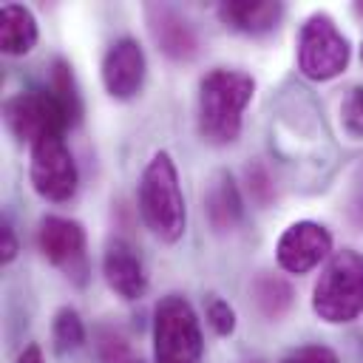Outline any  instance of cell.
I'll list each match as a JSON object with an SVG mask.
<instances>
[{
	"label": "cell",
	"instance_id": "obj_3",
	"mask_svg": "<svg viewBox=\"0 0 363 363\" xmlns=\"http://www.w3.org/2000/svg\"><path fill=\"white\" fill-rule=\"evenodd\" d=\"M312 309L326 323H349L363 312V255L340 250L315 281Z\"/></svg>",
	"mask_w": 363,
	"mask_h": 363
},
{
	"label": "cell",
	"instance_id": "obj_20",
	"mask_svg": "<svg viewBox=\"0 0 363 363\" xmlns=\"http://www.w3.org/2000/svg\"><path fill=\"white\" fill-rule=\"evenodd\" d=\"M340 119L352 136H363V85H354L346 94V99L340 102Z\"/></svg>",
	"mask_w": 363,
	"mask_h": 363
},
{
	"label": "cell",
	"instance_id": "obj_10",
	"mask_svg": "<svg viewBox=\"0 0 363 363\" xmlns=\"http://www.w3.org/2000/svg\"><path fill=\"white\" fill-rule=\"evenodd\" d=\"M102 82L113 99H133L145 82V51L136 40H116L102 60Z\"/></svg>",
	"mask_w": 363,
	"mask_h": 363
},
{
	"label": "cell",
	"instance_id": "obj_28",
	"mask_svg": "<svg viewBox=\"0 0 363 363\" xmlns=\"http://www.w3.org/2000/svg\"><path fill=\"white\" fill-rule=\"evenodd\" d=\"M360 60H363V45H360Z\"/></svg>",
	"mask_w": 363,
	"mask_h": 363
},
{
	"label": "cell",
	"instance_id": "obj_13",
	"mask_svg": "<svg viewBox=\"0 0 363 363\" xmlns=\"http://www.w3.org/2000/svg\"><path fill=\"white\" fill-rule=\"evenodd\" d=\"M281 14L284 6L272 0H227L218 6L221 23L241 34H267L278 26Z\"/></svg>",
	"mask_w": 363,
	"mask_h": 363
},
{
	"label": "cell",
	"instance_id": "obj_2",
	"mask_svg": "<svg viewBox=\"0 0 363 363\" xmlns=\"http://www.w3.org/2000/svg\"><path fill=\"white\" fill-rule=\"evenodd\" d=\"M139 213L145 227L159 238V241H179L184 235L187 224V210H184V196L179 184L176 164L170 153L159 150L147 167L142 170L139 179Z\"/></svg>",
	"mask_w": 363,
	"mask_h": 363
},
{
	"label": "cell",
	"instance_id": "obj_15",
	"mask_svg": "<svg viewBox=\"0 0 363 363\" xmlns=\"http://www.w3.org/2000/svg\"><path fill=\"white\" fill-rule=\"evenodd\" d=\"M37 43V20L26 6L6 3L0 9V45L3 54L20 57L28 54Z\"/></svg>",
	"mask_w": 363,
	"mask_h": 363
},
{
	"label": "cell",
	"instance_id": "obj_18",
	"mask_svg": "<svg viewBox=\"0 0 363 363\" xmlns=\"http://www.w3.org/2000/svg\"><path fill=\"white\" fill-rule=\"evenodd\" d=\"M54 340H57L60 349H77L85 340V326H82L79 315L71 306L57 312V318H54Z\"/></svg>",
	"mask_w": 363,
	"mask_h": 363
},
{
	"label": "cell",
	"instance_id": "obj_5",
	"mask_svg": "<svg viewBox=\"0 0 363 363\" xmlns=\"http://www.w3.org/2000/svg\"><path fill=\"white\" fill-rule=\"evenodd\" d=\"M352 48L329 14H312L298 34V68L306 79L323 82L349 65Z\"/></svg>",
	"mask_w": 363,
	"mask_h": 363
},
{
	"label": "cell",
	"instance_id": "obj_12",
	"mask_svg": "<svg viewBox=\"0 0 363 363\" xmlns=\"http://www.w3.org/2000/svg\"><path fill=\"white\" fill-rule=\"evenodd\" d=\"M102 275H105L108 286L119 298H125V301H136L147 289L142 261L133 252V247L128 241H122V238H116V241L108 244L105 258H102Z\"/></svg>",
	"mask_w": 363,
	"mask_h": 363
},
{
	"label": "cell",
	"instance_id": "obj_16",
	"mask_svg": "<svg viewBox=\"0 0 363 363\" xmlns=\"http://www.w3.org/2000/svg\"><path fill=\"white\" fill-rule=\"evenodd\" d=\"M48 79H51V96H54L57 105L62 108L65 122H68V125H77L79 116H82V99H79V88H77V79H74L71 65H68L62 57H57V60L51 62Z\"/></svg>",
	"mask_w": 363,
	"mask_h": 363
},
{
	"label": "cell",
	"instance_id": "obj_27",
	"mask_svg": "<svg viewBox=\"0 0 363 363\" xmlns=\"http://www.w3.org/2000/svg\"><path fill=\"white\" fill-rule=\"evenodd\" d=\"M357 11H360V14H363V3H357Z\"/></svg>",
	"mask_w": 363,
	"mask_h": 363
},
{
	"label": "cell",
	"instance_id": "obj_24",
	"mask_svg": "<svg viewBox=\"0 0 363 363\" xmlns=\"http://www.w3.org/2000/svg\"><path fill=\"white\" fill-rule=\"evenodd\" d=\"M17 255V238H14V230L9 224H3L0 230V258L3 261H11Z\"/></svg>",
	"mask_w": 363,
	"mask_h": 363
},
{
	"label": "cell",
	"instance_id": "obj_6",
	"mask_svg": "<svg viewBox=\"0 0 363 363\" xmlns=\"http://www.w3.org/2000/svg\"><path fill=\"white\" fill-rule=\"evenodd\" d=\"M31 184L48 201H68L77 193V162L60 133L31 145Z\"/></svg>",
	"mask_w": 363,
	"mask_h": 363
},
{
	"label": "cell",
	"instance_id": "obj_23",
	"mask_svg": "<svg viewBox=\"0 0 363 363\" xmlns=\"http://www.w3.org/2000/svg\"><path fill=\"white\" fill-rule=\"evenodd\" d=\"M99 352L105 357V363H122L125 360V343L116 332H105L102 335V343H99Z\"/></svg>",
	"mask_w": 363,
	"mask_h": 363
},
{
	"label": "cell",
	"instance_id": "obj_25",
	"mask_svg": "<svg viewBox=\"0 0 363 363\" xmlns=\"http://www.w3.org/2000/svg\"><path fill=\"white\" fill-rule=\"evenodd\" d=\"M352 216H354V221L363 227V176H360V182L354 184V193H352Z\"/></svg>",
	"mask_w": 363,
	"mask_h": 363
},
{
	"label": "cell",
	"instance_id": "obj_1",
	"mask_svg": "<svg viewBox=\"0 0 363 363\" xmlns=\"http://www.w3.org/2000/svg\"><path fill=\"white\" fill-rule=\"evenodd\" d=\"M255 94L244 71L216 68L199 85V130L210 145H230L241 133V116Z\"/></svg>",
	"mask_w": 363,
	"mask_h": 363
},
{
	"label": "cell",
	"instance_id": "obj_17",
	"mask_svg": "<svg viewBox=\"0 0 363 363\" xmlns=\"http://www.w3.org/2000/svg\"><path fill=\"white\" fill-rule=\"evenodd\" d=\"M252 298H255V306L264 318L278 320L292 306V286L278 275L261 272L252 284Z\"/></svg>",
	"mask_w": 363,
	"mask_h": 363
},
{
	"label": "cell",
	"instance_id": "obj_22",
	"mask_svg": "<svg viewBox=\"0 0 363 363\" xmlns=\"http://www.w3.org/2000/svg\"><path fill=\"white\" fill-rule=\"evenodd\" d=\"M284 363H337V354L320 343H312V346L295 349Z\"/></svg>",
	"mask_w": 363,
	"mask_h": 363
},
{
	"label": "cell",
	"instance_id": "obj_21",
	"mask_svg": "<svg viewBox=\"0 0 363 363\" xmlns=\"http://www.w3.org/2000/svg\"><path fill=\"white\" fill-rule=\"evenodd\" d=\"M247 182H250V193H252V199H255L258 204H269V201L275 199V184H272L269 173H267L258 162L247 167Z\"/></svg>",
	"mask_w": 363,
	"mask_h": 363
},
{
	"label": "cell",
	"instance_id": "obj_26",
	"mask_svg": "<svg viewBox=\"0 0 363 363\" xmlns=\"http://www.w3.org/2000/svg\"><path fill=\"white\" fill-rule=\"evenodd\" d=\"M17 363H45V360H43V352H40V346H37V343H28V346L20 352Z\"/></svg>",
	"mask_w": 363,
	"mask_h": 363
},
{
	"label": "cell",
	"instance_id": "obj_4",
	"mask_svg": "<svg viewBox=\"0 0 363 363\" xmlns=\"http://www.w3.org/2000/svg\"><path fill=\"white\" fill-rule=\"evenodd\" d=\"M201 349L204 337L193 306L182 295H164L153 312L156 363H199Z\"/></svg>",
	"mask_w": 363,
	"mask_h": 363
},
{
	"label": "cell",
	"instance_id": "obj_19",
	"mask_svg": "<svg viewBox=\"0 0 363 363\" xmlns=\"http://www.w3.org/2000/svg\"><path fill=\"white\" fill-rule=\"evenodd\" d=\"M204 312H207V320H210V326H213V332L216 335H230L233 329H235V312H233V306L224 301V298H218V295H210L207 301H204Z\"/></svg>",
	"mask_w": 363,
	"mask_h": 363
},
{
	"label": "cell",
	"instance_id": "obj_7",
	"mask_svg": "<svg viewBox=\"0 0 363 363\" xmlns=\"http://www.w3.org/2000/svg\"><path fill=\"white\" fill-rule=\"evenodd\" d=\"M3 116L9 130L20 139V142H40L43 136H54L68 128L62 108L57 105V99L51 96V91H23L14 94L11 99H6L3 105Z\"/></svg>",
	"mask_w": 363,
	"mask_h": 363
},
{
	"label": "cell",
	"instance_id": "obj_9",
	"mask_svg": "<svg viewBox=\"0 0 363 363\" xmlns=\"http://www.w3.org/2000/svg\"><path fill=\"white\" fill-rule=\"evenodd\" d=\"M329 252H332V235L318 221L289 224L284 230V235L278 238V247H275L278 267L292 272V275H303V272L315 269Z\"/></svg>",
	"mask_w": 363,
	"mask_h": 363
},
{
	"label": "cell",
	"instance_id": "obj_14",
	"mask_svg": "<svg viewBox=\"0 0 363 363\" xmlns=\"http://www.w3.org/2000/svg\"><path fill=\"white\" fill-rule=\"evenodd\" d=\"M204 216L216 233H230L241 221V196L227 170L213 173L204 190Z\"/></svg>",
	"mask_w": 363,
	"mask_h": 363
},
{
	"label": "cell",
	"instance_id": "obj_8",
	"mask_svg": "<svg viewBox=\"0 0 363 363\" xmlns=\"http://www.w3.org/2000/svg\"><path fill=\"white\" fill-rule=\"evenodd\" d=\"M40 250L68 278H74L77 284H85V275H88L85 230L79 221H71L62 216H45L40 221Z\"/></svg>",
	"mask_w": 363,
	"mask_h": 363
},
{
	"label": "cell",
	"instance_id": "obj_11",
	"mask_svg": "<svg viewBox=\"0 0 363 363\" xmlns=\"http://www.w3.org/2000/svg\"><path fill=\"white\" fill-rule=\"evenodd\" d=\"M147 26H150V34H153V40L164 57H170L176 62L196 57V51H199L196 31L173 6L150 3L147 6Z\"/></svg>",
	"mask_w": 363,
	"mask_h": 363
}]
</instances>
